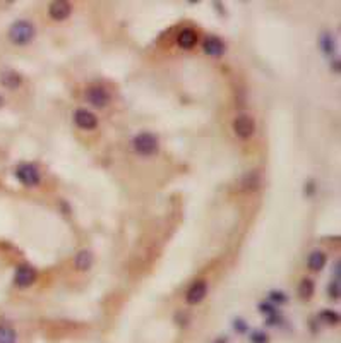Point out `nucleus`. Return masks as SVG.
<instances>
[{
  "label": "nucleus",
  "mask_w": 341,
  "mask_h": 343,
  "mask_svg": "<svg viewBox=\"0 0 341 343\" xmlns=\"http://www.w3.org/2000/svg\"><path fill=\"white\" fill-rule=\"evenodd\" d=\"M36 35V30L33 23L30 21H18L10 26L9 30V40L14 45H28L33 42Z\"/></svg>",
  "instance_id": "nucleus-1"
},
{
  "label": "nucleus",
  "mask_w": 341,
  "mask_h": 343,
  "mask_svg": "<svg viewBox=\"0 0 341 343\" xmlns=\"http://www.w3.org/2000/svg\"><path fill=\"white\" fill-rule=\"evenodd\" d=\"M132 148H134L136 153L142 156H151L154 153H158V137L151 132H141L132 139Z\"/></svg>",
  "instance_id": "nucleus-2"
},
{
  "label": "nucleus",
  "mask_w": 341,
  "mask_h": 343,
  "mask_svg": "<svg viewBox=\"0 0 341 343\" xmlns=\"http://www.w3.org/2000/svg\"><path fill=\"white\" fill-rule=\"evenodd\" d=\"M16 177L26 187H36L40 184V170L33 163H21L16 170Z\"/></svg>",
  "instance_id": "nucleus-3"
},
{
  "label": "nucleus",
  "mask_w": 341,
  "mask_h": 343,
  "mask_svg": "<svg viewBox=\"0 0 341 343\" xmlns=\"http://www.w3.org/2000/svg\"><path fill=\"white\" fill-rule=\"evenodd\" d=\"M234 129H235V134L240 137V139H248L256 131V122L250 115L242 114L235 119L234 122Z\"/></svg>",
  "instance_id": "nucleus-4"
},
{
  "label": "nucleus",
  "mask_w": 341,
  "mask_h": 343,
  "mask_svg": "<svg viewBox=\"0 0 341 343\" xmlns=\"http://www.w3.org/2000/svg\"><path fill=\"white\" fill-rule=\"evenodd\" d=\"M86 98L93 107L96 108H105L110 103V93H108L103 86H91L86 91Z\"/></svg>",
  "instance_id": "nucleus-5"
},
{
  "label": "nucleus",
  "mask_w": 341,
  "mask_h": 343,
  "mask_svg": "<svg viewBox=\"0 0 341 343\" xmlns=\"http://www.w3.org/2000/svg\"><path fill=\"white\" fill-rule=\"evenodd\" d=\"M36 269L33 266L30 264H21L18 268V271H16V276H14V281L18 286H21V288H26V286H31L36 281Z\"/></svg>",
  "instance_id": "nucleus-6"
},
{
  "label": "nucleus",
  "mask_w": 341,
  "mask_h": 343,
  "mask_svg": "<svg viewBox=\"0 0 341 343\" xmlns=\"http://www.w3.org/2000/svg\"><path fill=\"white\" fill-rule=\"evenodd\" d=\"M206 293H208V283H206V281H204V280L194 281V283L188 286V290H187V293H186L187 304H190V305L199 304V302L204 300Z\"/></svg>",
  "instance_id": "nucleus-7"
},
{
  "label": "nucleus",
  "mask_w": 341,
  "mask_h": 343,
  "mask_svg": "<svg viewBox=\"0 0 341 343\" xmlns=\"http://www.w3.org/2000/svg\"><path fill=\"white\" fill-rule=\"evenodd\" d=\"M74 122L78 127L84 129V131H93L98 126V119L93 112L86 110V108H78L74 114Z\"/></svg>",
  "instance_id": "nucleus-8"
},
{
  "label": "nucleus",
  "mask_w": 341,
  "mask_h": 343,
  "mask_svg": "<svg viewBox=\"0 0 341 343\" xmlns=\"http://www.w3.org/2000/svg\"><path fill=\"white\" fill-rule=\"evenodd\" d=\"M72 6L66 0H57V2H52L48 7V16H50L54 21H64L70 16Z\"/></svg>",
  "instance_id": "nucleus-9"
},
{
  "label": "nucleus",
  "mask_w": 341,
  "mask_h": 343,
  "mask_svg": "<svg viewBox=\"0 0 341 343\" xmlns=\"http://www.w3.org/2000/svg\"><path fill=\"white\" fill-rule=\"evenodd\" d=\"M204 54H208L210 57H222L224 54V42L218 36H208L202 43Z\"/></svg>",
  "instance_id": "nucleus-10"
},
{
  "label": "nucleus",
  "mask_w": 341,
  "mask_h": 343,
  "mask_svg": "<svg viewBox=\"0 0 341 343\" xmlns=\"http://www.w3.org/2000/svg\"><path fill=\"white\" fill-rule=\"evenodd\" d=\"M176 43H178L180 48H184V50H190V48H194L196 43H198V33H196L192 28H184V30L178 33Z\"/></svg>",
  "instance_id": "nucleus-11"
},
{
  "label": "nucleus",
  "mask_w": 341,
  "mask_h": 343,
  "mask_svg": "<svg viewBox=\"0 0 341 343\" xmlns=\"http://www.w3.org/2000/svg\"><path fill=\"white\" fill-rule=\"evenodd\" d=\"M0 83H2V86L7 88V90H18V88L21 86L22 79L16 71H4L2 74H0Z\"/></svg>",
  "instance_id": "nucleus-12"
},
{
  "label": "nucleus",
  "mask_w": 341,
  "mask_h": 343,
  "mask_svg": "<svg viewBox=\"0 0 341 343\" xmlns=\"http://www.w3.org/2000/svg\"><path fill=\"white\" fill-rule=\"evenodd\" d=\"M74 266H76V269H79V271H88V269L93 266V254L90 251H79L78 256H76Z\"/></svg>",
  "instance_id": "nucleus-13"
},
{
  "label": "nucleus",
  "mask_w": 341,
  "mask_h": 343,
  "mask_svg": "<svg viewBox=\"0 0 341 343\" xmlns=\"http://www.w3.org/2000/svg\"><path fill=\"white\" fill-rule=\"evenodd\" d=\"M308 268L312 269V271H320V269L326 266V254L322 251H314L310 252V256H308V261H307Z\"/></svg>",
  "instance_id": "nucleus-14"
},
{
  "label": "nucleus",
  "mask_w": 341,
  "mask_h": 343,
  "mask_svg": "<svg viewBox=\"0 0 341 343\" xmlns=\"http://www.w3.org/2000/svg\"><path fill=\"white\" fill-rule=\"evenodd\" d=\"M314 288H316L314 281H312L310 278H304L298 285V297L302 298V300H308V298L314 295Z\"/></svg>",
  "instance_id": "nucleus-15"
},
{
  "label": "nucleus",
  "mask_w": 341,
  "mask_h": 343,
  "mask_svg": "<svg viewBox=\"0 0 341 343\" xmlns=\"http://www.w3.org/2000/svg\"><path fill=\"white\" fill-rule=\"evenodd\" d=\"M259 184H260V179L258 172H248L242 180V185L246 191H256L259 187Z\"/></svg>",
  "instance_id": "nucleus-16"
},
{
  "label": "nucleus",
  "mask_w": 341,
  "mask_h": 343,
  "mask_svg": "<svg viewBox=\"0 0 341 343\" xmlns=\"http://www.w3.org/2000/svg\"><path fill=\"white\" fill-rule=\"evenodd\" d=\"M18 341V334L14 328L7 324H0V343H16Z\"/></svg>",
  "instance_id": "nucleus-17"
},
{
  "label": "nucleus",
  "mask_w": 341,
  "mask_h": 343,
  "mask_svg": "<svg viewBox=\"0 0 341 343\" xmlns=\"http://www.w3.org/2000/svg\"><path fill=\"white\" fill-rule=\"evenodd\" d=\"M320 48H322V52L326 55H332L334 54V40H332V36L330 33H322L320 35Z\"/></svg>",
  "instance_id": "nucleus-18"
},
{
  "label": "nucleus",
  "mask_w": 341,
  "mask_h": 343,
  "mask_svg": "<svg viewBox=\"0 0 341 343\" xmlns=\"http://www.w3.org/2000/svg\"><path fill=\"white\" fill-rule=\"evenodd\" d=\"M320 319L324 322H328V324H336V322L340 321V316H338V312H334V310L326 309L320 312Z\"/></svg>",
  "instance_id": "nucleus-19"
},
{
  "label": "nucleus",
  "mask_w": 341,
  "mask_h": 343,
  "mask_svg": "<svg viewBox=\"0 0 341 343\" xmlns=\"http://www.w3.org/2000/svg\"><path fill=\"white\" fill-rule=\"evenodd\" d=\"M270 295H271V300H274L276 304H284V302L288 300V297L284 295L283 292H278V290H272Z\"/></svg>",
  "instance_id": "nucleus-20"
},
{
  "label": "nucleus",
  "mask_w": 341,
  "mask_h": 343,
  "mask_svg": "<svg viewBox=\"0 0 341 343\" xmlns=\"http://www.w3.org/2000/svg\"><path fill=\"white\" fill-rule=\"evenodd\" d=\"M330 295L332 298H340L341 295V290H340V280H334V281H331V285H330Z\"/></svg>",
  "instance_id": "nucleus-21"
},
{
  "label": "nucleus",
  "mask_w": 341,
  "mask_h": 343,
  "mask_svg": "<svg viewBox=\"0 0 341 343\" xmlns=\"http://www.w3.org/2000/svg\"><path fill=\"white\" fill-rule=\"evenodd\" d=\"M250 340H252V343H268V336H266V333L256 331L250 336Z\"/></svg>",
  "instance_id": "nucleus-22"
},
{
  "label": "nucleus",
  "mask_w": 341,
  "mask_h": 343,
  "mask_svg": "<svg viewBox=\"0 0 341 343\" xmlns=\"http://www.w3.org/2000/svg\"><path fill=\"white\" fill-rule=\"evenodd\" d=\"M259 309H260V312L271 314V316H274V314H276V309L272 307V305H270V304H260V305H259Z\"/></svg>",
  "instance_id": "nucleus-23"
},
{
  "label": "nucleus",
  "mask_w": 341,
  "mask_h": 343,
  "mask_svg": "<svg viewBox=\"0 0 341 343\" xmlns=\"http://www.w3.org/2000/svg\"><path fill=\"white\" fill-rule=\"evenodd\" d=\"M234 328H236L238 331H246L247 329V326H246V322H244L242 319H235L234 322Z\"/></svg>",
  "instance_id": "nucleus-24"
},
{
  "label": "nucleus",
  "mask_w": 341,
  "mask_h": 343,
  "mask_svg": "<svg viewBox=\"0 0 341 343\" xmlns=\"http://www.w3.org/2000/svg\"><path fill=\"white\" fill-rule=\"evenodd\" d=\"M216 343H226V340H224V338H223V340H218Z\"/></svg>",
  "instance_id": "nucleus-25"
},
{
  "label": "nucleus",
  "mask_w": 341,
  "mask_h": 343,
  "mask_svg": "<svg viewBox=\"0 0 341 343\" xmlns=\"http://www.w3.org/2000/svg\"><path fill=\"white\" fill-rule=\"evenodd\" d=\"M2 105H4V98L0 96V107H2Z\"/></svg>",
  "instance_id": "nucleus-26"
}]
</instances>
